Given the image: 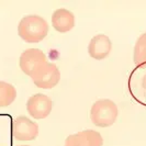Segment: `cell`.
Instances as JSON below:
<instances>
[{"label":"cell","mask_w":146,"mask_h":146,"mask_svg":"<svg viewBox=\"0 0 146 146\" xmlns=\"http://www.w3.org/2000/svg\"><path fill=\"white\" fill-rule=\"evenodd\" d=\"M11 134L12 137L17 141H33L38 135V125L29 117L20 115L12 120Z\"/></svg>","instance_id":"4"},{"label":"cell","mask_w":146,"mask_h":146,"mask_svg":"<svg viewBox=\"0 0 146 146\" xmlns=\"http://www.w3.org/2000/svg\"><path fill=\"white\" fill-rule=\"evenodd\" d=\"M28 113L36 120H42L51 114L53 110V101L44 94H35L31 96L27 102Z\"/></svg>","instance_id":"6"},{"label":"cell","mask_w":146,"mask_h":146,"mask_svg":"<svg viewBox=\"0 0 146 146\" xmlns=\"http://www.w3.org/2000/svg\"><path fill=\"white\" fill-rule=\"evenodd\" d=\"M48 23L37 15L23 17L18 24V34L27 43H38L48 34Z\"/></svg>","instance_id":"1"},{"label":"cell","mask_w":146,"mask_h":146,"mask_svg":"<svg viewBox=\"0 0 146 146\" xmlns=\"http://www.w3.org/2000/svg\"><path fill=\"white\" fill-rule=\"evenodd\" d=\"M52 25L59 33L69 32L75 27V15L67 9H57L52 15Z\"/></svg>","instance_id":"9"},{"label":"cell","mask_w":146,"mask_h":146,"mask_svg":"<svg viewBox=\"0 0 146 146\" xmlns=\"http://www.w3.org/2000/svg\"><path fill=\"white\" fill-rule=\"evenodd\" d=\"M112 50V43L108 35L106 34H98L95 35L90 40V43L88 45V53L90 57L102 60L107 58Z\"/></svg>","instance_id":"8"},{"label":"cell","mask_w":146,"mask_h":146,"mask_svg":"<svg viewBox=\"0 0 146 146\" xmlns=\"http://www.w3.org/2000/svg\"><path fill=\"white\" fill-rule=\"evenodd\" d=\"M142 86H143V88H144V89H146V75L143 77V80H142Z\"/></svg>","instance_id":"12"},{"label":"cell","mask_w":146,"mask_h":146,"mask_svg":"<svg viewBox=\"0 0 146 146\" xmlns=\"http://www.w3.org/2000/svg\"><path fill=\"white\" fill-rule=\"evenodd\" d=\"M45 63H47V58L43 51L38 48H28L23 51L19 59V65L21 70L30 78Z\"/></svg>","instance_id":"5"},{"label":"cell","mask_w":146,"mask_h":146,"mask_svg":"<svg viewBox=\"0 0 146 146\" xmlns=\"http://www.w3.org/2000/svg\"><path fill=\"white\" fill-rule=\"evenodd\" d=\"M34 85L42 89H52L60 80V72L54 63H45L31 77Z\"/></svg>","instance_id":"3"},{"label":"cell","mask_w":146,"mask_h":146,"mask_svg":"<svg viewBox=\"0 0 146 146\" xmlns=\"http://www.w3.org/2000/svg\"><path fill=\"white\" fill-rule=\"evenodd\" d=\"M119 115L117 106L110 99L97 100L90 110L91 122L99 127H109L115 123Z\"/></svg>","instance_id":"2"},{"label":"cell","mask_w":146,"mask_h":146,"mask_svg":"<svg viewBox=\"0 0 146 146\" xmlns=\"http://www.w3.org/2000/svg\"><path fill=\"white\" fill-rule=\"evenodd\" d=\"M133 58L139 67H146V32L137 38L135 43Z\"/></svg>","instance_id":"11"},{"label":"cell","mask_w":146,"mask_h":146,"mask_svg":"<svg viewBox=\"0 0 146 146\" xmlns=\"http://www.w3.org/2000/svg\"><path fill=\"white\" fill-rule=\"evenodd\" d=\"M101 134L95 130H85L67 136L64 146H102Z\"/></svg>","instance_id":"7"},{"label":"cell","mask_w":146,"mask_h":146,"mask_svg":"<svg viewBox=\"0 0 146 146\" xmlns=\"http://www.w3.org/2000/svg\"><path fill=\"white\" fill-rule=\"evenodd\" d=\"M18 146H30V145H18Z\"/></svg>","instance_id":"13"},{"label":"cell","mask_w":146,"mask_h":146,"mask_svg":"<svg viewBox=\"0 0 146 146\" xmlns=\"http://www.w3.org/2000/svg\"><path fill=\"white\" fill-rule=\"evenodd\" d=\"M17 98L15 88L6 81H0V108L9 107Z\"/></svg>","instance_id":"10"}]
</instances>
